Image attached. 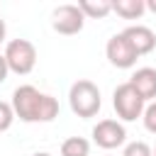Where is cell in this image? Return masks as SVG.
<instances>
[{
	"instance_id": "1",
	"label": "cell",
	"mask_w": 156,
	"mask_h": 156,
	"mask_svg": "<svg viewBox=\"0 0 156 156\" xmlns=\"http://www.w3.org/2000/svg\"><path fill=\"white\" fill-rule=\"evenodd\" d=\"M12 110L22 122H51L58 117V100L34 85H20L12 93Z\"/></svg>"
},
{
	"instance_id": "2",
	"label": "cell",
	"mask_w": 156,
	"mask_h": 156,
	"mask_svg": "<svg viewBox=\"0 0 156 156\" xmlns=\"http://www.w3.org/2000/svg\"><path fill=\"white\" fill-rule=\"evenodd\" d=\"M68 102H71V110H73L78 117H83V119L95 117V115L100 112V105H102L98 85H95L93 80H85V78H83V80H76V83L71 85Z\"/></svg>"
},
{
	"instance_id": "3",
	"label": "cell",
	"mask_w": 156,
	"mask_h": 156,
	"mask_svg": "<svg viewBox=\"0 0 156 156\" xmlns=\"http://www.w3.org/2000/svg\"><path fill=\"white\" fill-rule=\"evenodd\" d=\"M112 107H115V112H117L119 119L134 122L136 117L144 115L146 100H144V98L134 90V85L127 80V83H122V85L115 88V93H112Z\"/></svg>"
},
{
	"instance_id": "4",
	"label": "cell",
	"mask_w": 156,
	"mask_h": 156,
	"mask_svg": "<svg viewBox=\"0 0 156 156\" xmlns=\"http://www.w3.org/2000/svg\"><path fill=\"white\" fill-rule=\"evenodd\" d=\"M5 61L12 73L27 76L37 66V46L29 39H12L5 46Z\"/></svg>"
},
{
	"instance_id": "5",
	"label": "cell",
	"mask_w": 156,
	"mask_h": 156,
	"mask_svg": "<svg viewBox=\"0 0 156 156\" xmlns=\"http://www.w3.org/2000/svg\"><path fill=\"white\" fill-rule=\"evenodd\" d=\"M83 24H85V15L80 12L78 5H71V2L68 5H58L51 12V27L58 34H66V37L78 34L83 29Z\"/></svg>"
},
{
	"instance_id": "6",
	"label": "cell",
	"mask_w": 156,
	"mask_h": 156,
	"mask_svg": "<svg viewBox=\"0 0 156 156\" xmlns=\"http://www.w3.org/2000/svg\"><path fill=\"white\" fill-rule=\"evenodd\" d=\"M93 141L100 146V149H117L127 141V129L122 122L117 119H100L95 127H93Z\"/></svg>"
},
{
	"instance_id": "7",
	"label": "cell",
	"mask_w": 156,
	"mask_h": 156,
	"mask_svg": "<svg viewBox=\"0 0 156 156\" xmlns=\"http://www.w3.org/2000/svg\"><path fill=\"white\" fill-rule=\"evenodd\" d=\"M105 54H107L110 63L117 66V68H132V66L136 63V58H139V54L132 49V44L127 41V37H124L122 32H119V34H112V37L107 39Z\"/></svg>"
},
{
	"instance_id": "8",
	"label": "cell",
	"mask_w": 156,
	"mask_h": 156,
	"mask_svg": "<svg viewBox=\"0 0 156 156\" xmlns=\"http://www.w3.org/2000/svg\"><path fill=\"white\" fill-rule=\"evenodd\" d=\"M122 34L127 37V41L132 44V49H134L139 56L151 54L154 46H156V34H154V29H149V27H144V24H132V27H127Z\"/></svg>"
},
{
	"instance_id": "9",
	"label": "cell",
	"mask_w": 156,
	"mask_h": 156,
	"mask_svg": "<svg viewBox=\"0 0 156 156\" xmlns=\"http://www.w3.org/2000/svg\"><path fill=\"white\" fill-rule=\"evenodd\" d=\"M129 83L134 85V90L144 98V100H154L156 98V68H136L129 78Z\"/></svg>"
},
{
	"instance_id": "10",
	"label": "cell",
	"mask_w": 156,
	"mask_h": 156,
	"mask_svg": "<svg viewBox=\"0 0 156 156\" xmlns=\"http://www.w3.org/2000/svg\"><path fill=\"white\" fill-rule=\"evenodd\" d=\"M112 12H117L124 20H139L146 12V2L144 0H115L112 2Z\"/></svg>"
},
{
	"instance_id": "11",
	"label": "cell",
	"mask_w": 156,
	"mask_h": 156,
	"mask_svg": "<svg viewBox=\"0 0 156 156\" xmlns=\"http://www.w3.org/2000/svg\"><path fill=\"white\" fill-rule=\"evenodd\" d=\"M80 12L85 17H93V20H102L112 12V2L110 0H80L78 2Z\"/></svg>"
},
{
	"instance_id": "12",
	"label": "cell",
	"mask_w": 156,
	"mask_h": 156,
	"mask_svg": "<svg viewBox=\"0 0 156 156\" xmlns=\"http://www.w3.org/2000/svg\"><path fill=\"white\" fill-rule=\"evenodd\" d=\"M90 154V141L83 136H68L61 144V156H88Z\"/></svg>"
},
{
	"instance_id": "13",
	"label": "cell",
	"mask_w": 156,
	"mask_h": 156,
	"mask_svg": "<svg viewBox=\"0 0 156 156\" xmlns=\"http://www.w3.org/2000/svg\"><path fill=\"white\" fill-rule=\"evenodd\" d=\"M15 122V110H12V102H5L0 100V132H7Z\"/></svg>"
},
{
	"instance_id": "14",
	"label": "cell",
	"mask_w": 156,
	"mask_h": 156,
	"mask_svg": "<svg viewBox=\"0 0 156 156\" xmlns=\"http://www.w3.org/2000/svg\"><path fill=\"white\" fill-rule=\"evenodd\" d=\"M122 156H154V151H151V146L146 141H132V144L124 146Z\"/></svg>"
},
{
	"instance_id": "15",
	"label": "cell",
	"mask_w": 156,
	"mask_h": 156,
	"mask_svg": "<svg viewBox=\"0 0 156 156\" xmlns=\"http://www.w3.org/2000/svg\"><path fill=\"white\" fill-rule=\"evenodd\" d=\"M141 119H144V127H146L151 134H156V102H149V105H146Z\"/></svg>"
},
{
	"instance_id": "16",
	"label": "cell",
	"mask_w": 156,
	"mask_h": 156,
	"mask_svg": "<svg viewBox=\"0 0 156 156\" xmlns=\"http://www.w3.org/2000/svg\"><path fill=\"white\" fill-rule=\"evenodd\" d=\"M7 73H10V68H7V61H5V54H0V83L7 78Z\"/></svg>"
},
{
	"instance_id": "17",
	"label": "cell",
	"mask_w": 156,
	"mask_h": 156,
	"mask_svg": "<svg viewBox=\"0 0 156 156\" xmlns=\"http://www.w3.org/2000/svg\"><path fill=\"white\" fill-rule=\"evenodd\" d=\"M5 34H7V27H5V22L0 20V44L5 41Z\"/></svg>"
},
{
	"instance_id": "18",
	"label": "cell",
	"mask_w": 156,
	"mask_h": 156,
	"mask_svg": "<svg viewBox=\"0 0 156 156\" xmlns=\"http://www.w3.org/2000/svg\"><path fill=\"white\" fill-rule=\"evenodd\" d=\"M146 10H151V12H156V0H146Z\"/></svg>"
},
{
	"instance_id": "19",
	"label": "cell",
	"mask_w": 156,
	"mask_h": 156,
	"mask_svg": "<svg viewBox=\"0 0 156 156\" xmlns=\"http://www.w3.org/2000/svg\"><path fill=\"white\" fill-rule=\"evenodd\" d=\"M32 156H51V154H46V151H37V154H32Z\"/></svg>"
},
{
	"instance_id": "20",
	"label": "cell",
	"mask_w": 156,
	"mask_h": 156,
	"mask_svg": "<svg viewBox=\"0 0 156 156\" xmlns=\"http://www.w3.org/2000/svg\"><path fill=\"white\" fill-rule=\"evenodd\" d=\"M154 156H156V149H154Z\"/></svg>"
}]
</instances>
